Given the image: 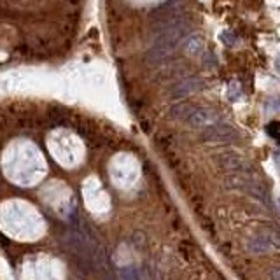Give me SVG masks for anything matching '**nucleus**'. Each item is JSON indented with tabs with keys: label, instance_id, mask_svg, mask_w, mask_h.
<instances>
[{
	"label": "nucleus",
	"instance_id": "7ed1b4c3",
	"mask_svg": "<svg viewBox=\"0 0 280 280\" xmlns=\"http://www.w3.org/2000/svg\"><path fill=\"white\" fill-rule=\"evenodd\" d=\"M202 88H203L202 79H186V81H182V82H179V84L173 86L172 91H170V97L172 98H184V97L198 91V89H202Z\"/></svg>",
	"mask_w": 280,
	"mask_h": 280
},
{
	"label": "nucleus",
	"instance_id": "f03ea898",
	"mask_svg": "<svg viewBox=\"0 0 280 280\" xmlns=\"http://www.w3.org/2000/svg\"><path fill=\"white\" fill-rule=\"evenodd\" d=\"M238 138L237 130L228 124H212L203 131V140L210 144H229Z\"/></svg>",
	"mask_w": 280,
	"mask_h": 280
},
{
	"label": "nucleus",
	"instance_id": "39448f33",
	"mask_svg": "<svg viewBox=\"0 0 280 280\" xmlns=\"http://www.w3.org/2000/svg\"><path fill=\"white\" fill-rule=\"evenodd\" d=\"M119 277H121V280H144L142 273H140V270L137 266H124V268H121Z\"/></svg>",
	"mask_w": 280,
	"mask_h": 280
},
{
	"label": "nucleus",
	"instance_id": "20e7f679",
	"mask_svg": "<svg viewBox=\"0 0 280 280\" xmlns=\"http://www.w3.org/2000/svg\"><path fill=\"white\" fill-rule=\"evenodd\" d=\"M270 247H271V240H270V237L264 233L254 235L247 244L249 252H252V254H263V252L270 251Z\"/></svg>",
	"mask_w": 280,
	"mask_h": 280
},
{
	"label": "nucleus",
	"instance_id": "0eeeda50",
	"mask_svg": "<svg viewBox=\"0 0 280 280\" xmlns=\"http://www.w3.org/2000/svg\"><path fill=\"white\" fill-rule=\"evenodd\" d=\"M270 278L271 280H280V270H271Z\"/></svg>",
	"mask_w": 280,
	"mask_h": 280
},
{
	"label": "nucleus",
	"instance_id": "6e6552de",
	"mask_svg": "<svg viewBox=\"0 0 280 280\" xmlns=\"http://www.w3.org/2000/svg\"><path fill=\"white\" fill-rule=\"evenodd\" d=\"M278 69H280V62H278Z\"/></svg>",
	"mask_w": 280,
	"mask_h": 280
},
{
	"label": "nucleus",
	"instance_id": "423d86ee",
	"mask_svg": "<svg viewBox=\"0 0 280 280\" xmlns=\"http://www.w3.org/2000/svg\"><path fill=\"white\" fill-rule=\"evenodd\" d=\"M219 158H221V161H222V166L228 170H237L238 166L242 165L240 158L235 156V154H222V156H219Z\"/></svg>",
	"mask_w": 280,
	"mask_h": 280
},
{
	"label": "nucleus",
	"instance_id": "f257e3e1",
	"mask_svg": "<svg viewBox=\"0 0 280 280\" xmlns=\"http://www.w3.org/2000/svg\"><path fill=\"white\" fill-rule=\"evenodd\" d=\"M86 0H0V35L77 32Z\"/></svg>",
	"mask_w": 280,
	"mask_h": 280
}]
</instances>
